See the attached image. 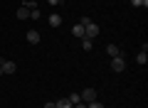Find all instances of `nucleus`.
I'll return each mask as SVG.
<instances>
[{
  "label": "nucleus",
  "instance_id": "obj_15",
  "mask_svg": "<svg viewBox=\"0 0 148 108\" xmlns=\"http://www.w3.org/2000/svg\"><path fill=\"white\" fill-rule=\"evenodd\" d=\"M22 5H25L27 10H35V7H37V3H35V0H25V3H22Z\"/></svg>",
  "mask_w": 148,
  "mask_h": 108
},
{
  "label": "nucleus",
  "instance_id": "obj_20",
  "mask_svg": "<svg viewBox=\"0 0 148 108\" xmlns=\"http://www.w3.org/2000/svg\"><path fill=\"white\" fill-rule=\"evenodd\" d=\"M47 3H49L52 7H54V5H59V0H47Z\"/></svg>",
  "mask_w": 148,
  "mask_h": 108
},
{
  "label": "nucleus",
  "instance_id": "obj_9",
  "mask_svg": "<svg viewBox=\"0 0 148 108\" xmlns=\"http://www.w3.org/2000/svg\"><path fill=\"white\" fill-rule=\"evenodd\" d=\"M106 54H109V57H121V52H119L116 44H109V47H106Z\"/></svg>",
  "mask_w": 148,
  "mask_h": 108
},
{
  "label": "nucleus",
  "instance_id": "obj_16",
  "mask_svg": "<svg viewBox=\"0 0 148 108\" xmlns=\"http://www.w3.org/2000/svg\"><path fill=\"white\" fill-rule=\"evenodd\" d=\"M86 108H104V103L101 101H91V103H86Z\"/></svg>",
  "mask_w": 148,
  "mask_h": 108
},
{
  "label": "nucleus",
  "instance_id": "obj_12",
  "mask_svg": "<svg viewBox=\"0 0 148 108\" xmlns=\"http://www.w3.org/2000/svg\"><path fill=\"white\" fill-rule=\"evenodd\" d=\"M42 17V12H40V7H35V10H30V20H40Z\"/></svg>",
  "mask_w": 148,
  "mask_h": 108
},
{
  "label": "nucleus",
  "instance_id": "obj_8",
  "mask_svg": "<svg viewBox=\"0 0 148 108\" xmlns=\"http://www.w3.org/2000/svg\"><path fill=\"white\" fill-rule=\"evenodd\" d=\"M82 49H84V52H91V49H94V39H86V37H82Z\"/></svg>",
  "mask_w": 148,
  "mask_h": 108
},
{
  "label": "nucleus",
  "instance_id": "obj_21",
  "mask_svg": "<svg viewBox=\"0 0 148 108\" xmlns=\"http://www.w3.org/2000/svg\"><path fill=\"white\" fill-rule=\"evenodd\" d=\"M0 76H3V69H0Z\"/></svg>",
  "mask_w": 148,
  "mask_h": 108
},
{
  "label": "nucleus",
  "instance_id": "obj_13",
  "mask_svg": "<svg viewBox=\"0 0 148 108\" xmlns=\"http://www.w3.org/2000/svg\"><path fill=\"white\" fill-rule=\"evenodd\" d=\"M67 98H69V103H72V106H74V103H79V101H82V96H79V93H69Z\"/></svg>",
  "mask_w": 148,
  "mask_h": 108
},
{
  "label": "nucleus",
  "instance_id": "obj_6",
  "mask_svg": "<svg viewBox=\"0 0 148 108\" xmlns=\"http://www.w3.org/2000/svg\"><path fill=\"white\" fill-rule=\"evenodd\" d=\"M62 25V15H59V12H52V15H49V27H59Z\"/></svg>",
  "mask_w": 148,
  "mask_h": 108
},
{
  "label": "nucleus",
  "instance_id": "obj_22",
  "mask_svg": "<svg viewBox=\"0 0 148 108\" xmlns=\"http://www.w3.org/2000/svg\"><path fill=\"white\" fill-rule=\"evenodd\" d=\"M59 3H64V0H59Z\"/></svg>",
  "mask_w": 148,
  "mask_h": 108
},
{
  "label": "nucleus",
  "instance_id": "obj_17",
  "mask_svg": "<svg viewBox=\"0 0 148 108\" xmlns=\"http://www.w3.org/2000/svg\"><path fill=\"white\" fill-rule=\"evenodd\" d=\"M89 22H91V17H86V15H82V20H79V25H82V27H86V25H89Z\"/></svg>",
  "mask_w": 148,
  "mask_h": 108
},
{
  "label": "nucleus",
  "instance_id": "obj_10",
  "mask_svg": "<svg viewBox=\"0 0 148 108\" xmlns=\"http://www.w3.org/2000/svg\"><path fill=\"white\" fill-rule=\"evenodd\" d=\"M72 35H74V37H79V39H82V37H84V27H82L79 22H77V25L72 27Z\"/></svg>",
  "mask_w": 148,
  "mask_h": 108
},
{
  "label": "nucleus",
  "instance_id": "obj_1",
  "mask_svg": "<svg viewBox=\"0 0 148 108\" xmlns=\"http://www.w3.org/2000/svg\"><path fill=\"white\" fill-rule=\"evenodd\" d=\"M111 69H114L116 74H121L123 69H126V59L123 57H111Z\"/></svg>",
  "mask_w": 148,
  "mask_h": 108
},
{
  "label": "nucleus",
  "instance_id": "obj_5",
  "mask_svg": "<svg viewBox=\"0 0 148 108\" xmlns=\"http://www.w3.org/2000/svg\"><path fill=\"white\" fill-rule=\"evenodd\" d=\"M15 17H17V20H27V17H30V10H27L25 5H20V7H17V12H15Z\"/></svg>",
  "mask_w": 148,
  "mask_h": 108
},
{
  "label": "nucleus",
  "instance_id": "obj_2",
  "mask_svg": "<svg viewBox=\"0 0 148 108\" xmlns=\"http://www.w3.org/2000/svg\"><path fill=\"white\" fill-rule=\"evenodd\" d=\"M96 35H99V25H96V22H89V25L84 27V37L86 39H94Z\"/></svg>",
  "mask_w": 148,
  "mask_h": 108
},
{
  "label": "nucleus",
  "instance_id": "obj_19",
  "mask_svg": "<svg viewBox=\"0 0 148 108\" xmlns=\"http://www.w3.org/2000/svg\"><path fill=\"white\" fill-rule=\"evenodd\" d=\"M45 108H57V106H54V101H49V103H45Z\"/></svg>",
  "mask_w": 148,
  "mask_h": 108
},
{
  "label": "nucleus",
  "instance_id": "obj_11",
  "mask_svg": "<svg viewBox=\"0 0 148 108\" xmlns=\"http://www.w3.org/2000/svg\"><path fill=\"white\" fill-rule=\"evenodd\" d=\"M54 106L57 108H72V103H69V98L64 96V98H59V101H54Z\"/></svg>",
  "mask_w": 148,
  "mask_h": 108
},
{
  "label": "nucleus",
  "instance_id": "obj_18",
  "mask_svg": "<svg viewBox=\"0 0 148 108\" xmlns=\"http://www.w3.org/2000/svg\"><path fill=\"white\" fill-rule=\"evenodd\" d=\"M72 108H86V103H84V101H79V103H74Z\"/></svg>",
  "mask_w": 148,
  "mask_h": 108
},
{
  "label": "nucleus",
  "instance_id": "obj_7",
  "mask_svg": "<svg viewBox=\"0 0 148 108\" xmlns=\"http://www.w3.org/2000/svg\"><path fill=\"white\" fill-rule=\"evenodd\" d=\"M27 42H30V44H37V42H40V32L30 30V32H27Z\"/></svg>",
  "mask_w": 148,
  "mask_h": 108
},
{
  "label": "nucleus",
  "instance_id": "obj_3",
  "mask_svg": "<svg viewBox=\"0 0 148 108\" xmlns=\"http://www.w3.org/2000/svg\"><path fill=\"white\" fill-rule=\"evenodd\" d=\"M79 96H82V101H84V103H91V101H96V91H94V88H84V91H82Z\"/></svg>",
  "mask_w": 148,
  "mask_h": 108
},
{
  "label": "nucleus",
  "instance_id": "obj_14",
  "mask_svg": "<svg viewBox=\"0 0 148 108\" xmlns=\"http://www.w3.org/2000/svg\"><path fill=\"white\" fill-rule=\"evenodd\" d=\"M131 5H133V7H146L148 0H131Z\"/></svg>",
  "mask_w": 148,
  "mask_h": 108
},
{
  "label": "nucleus",
  "instance_id": "obj_4",
  "mask_svg": "<svg viewBox=\"0 0 148 108\" xmlns=\"http://www.w3.org/2000/svg\"><path fill=\"white\" fill-rule=\"evenodd\" d=\"M146 52H148V47H146V44H143V49H141V52H138V54H136V62H138V64H141V67H143V64H146V62H148V54H146Z\"/></svg>",
  "mask_w": 148,
  "mask_h": 108
}]
</instances>
